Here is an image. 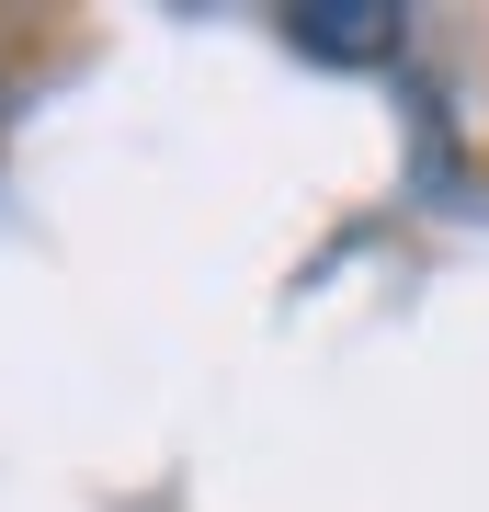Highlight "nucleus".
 <instances>
[{
  "mask_svg": "<svg viewBox=\"0 0 489 512\" xmlns=\"http://www.w3.org/2000/svg\"><path fill=\"white\" fill-rule=\"evenodd\" d=\"M308 57H330V69H376V57H399V0H308V12L285 23Z\"/></svg>",
  "mask_w": 489,
  "mask_h": 512,
  "instance_id": "obj_1",
  "label": "nucleus"
}]
</instances>
